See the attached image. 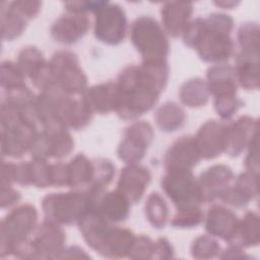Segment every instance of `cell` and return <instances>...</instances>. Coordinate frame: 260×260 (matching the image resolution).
<instances>
[{
    "mask_svg": "<svg viewBox=\"0 0 260 260\" xmlns=\"http://www.w3.org/2000/svg\"><path fill=\"white\" fill-rule=\"evenodd\" d=\"M94 165V174L91 185L87 188L88 190L103 191L107 187L114 175H115V166L106 158H95L93 159ZM86 190V189H85Z\"/></svg>",
    "mask_w": 260,
    "mask_h": 260,
    "instance_id": "cell-34",
    "label": "cell"
},
{
    "mask_svg": "<svg viewBox=\"0 0 260 260\" xmlns=\"http://www.w3.org/2000/svg\"><path fill=\"white\" fill-rule=\"evenodd\" d=\"M174 256V249L170 242L165 238L155 241V251L153 259H169Z\"/></svg>",
    "mask_w": 260,
    "mask_h": 260,
    "instance_id": "cell-42",
    "label": "cell"
},
{
    "mask_svg": "<svg viewBox=\"0 0 260 260\" xmlns=\"http://www.w3.org/2000/svg\"><path fill=\"white\" fill-rule=\"evenodd\" d=\"M220 247L210 236H200L192 244L191 254L196 259H210L218 255Z\"/></svg>",
    "mask_w": 260,
    "mask_h": 260,
    "instance_id": "cell-38",
    "label": "cell"
},
{
    "mask_svg": "<svg viewBox=\"0 0 260 260\" xmlns=\"http://www.w3.org/2000/svg\"><path fill=\"white\" fill-rule=\"evenodd\" d=\"M17 66L24 76L28 77L36 87L43 90L50 83L49 62L35 47L23 48L17 58Z\"/></svg>",
    "mask_w": 260,
    "mask_h": 260,
    "instance_id": "cell-17",
    "label": "cell"
},
{
    "mask_svg": "<svg viewBox=\"0 0 260 260\" xmlns=\"http://www.w3.org/2000/svg\"><path fill=\"white\" fill-rule=\"evenodd\" d=\"M145 215L155 229H162L169 218V208L165 199L157 192L151 193L145 203Z\"/></svg>",
    "mask_w": 260,
    "mask_h": 260,
    "instance_id": "cell-33",
    "label": "cell"
},
{
    "mask_svg": "<svg viewBox=\"0 0 260 260\" xmlns=\"http://www.w3.org/2000/svg\"><path fill=\"white\" fill-rule=\"evenodd\" d=\"M237 82L247 90L259 87V51H241L234 68Z\"/></svg>",
    "mask_w": 260,
    "mask_h": 260,
    "instance_id": "cell-25",
    "label": "cell"
},
{
    "mask_svg": "<svg viewBox=\"0 0 260 260\" xmlns=\"http://www.w3.org/2000/svg\"><path fill=\"white\" fill-rule=\"evenodd\" d=\"M38 212L28 203L12 209L1 222V257L4 258L8 248L17 242L26 240L36 230Z\"/></svg>",
    "mask_w": 260,
    "mask_h": 260,
    "instance_id": "cell-8",
    "label": "cell"
},
{
    "mask_svg": "<svg viewBox=\"0 0 260 260\" xmlns=\"http://www.w3.org/2000/svg\"><path fill=\"white\" fill-rule=\"evenodd\" d=\"M161 188L177 209L200 206L203 202L198 180L192 170H167L161 180Z\"/></svg>",
    "mask_w": 260,
    "mask_h": 260,
    "instance_id": "cell-7",
    "label": "cell"
},
{
    "mask_svg": "<svg viewBox=\"0 0 260 260\" xmlns=\"http://www.w3.org/2000/svg\"><path fill=\"white\" fill-rule=\"evenodd\" d=\"M88 28L89 19L86 13L67 11L53 23L51 35L57 42L71 45L83 38Z\"/></svg>",
    "mask_w": 260,
    "mask_h": 260,
    "instance_id": "cell-16",
    "label": "cell"
},
{
    "mask_svg": "<svg viewBox=\"0 0 260 260\" xmlns=\"http://www.w3.org/2000/svg\"><path fill=\"white\" fill-rule=\"evenodd\" d=\"M83 96L92 113L105 115L117 111L118 87L116 82L108 81L93 85L83 92Z\"/></svg>",
    "mask_w": 260,
    "mask_h": 260,
    "instance_id": "cell-23",
    "label": "cell"
},
{
    "mask_svg": "<svg viewBox=\"0 0 260 260\" xmlns=\"http://www.w3.org/2000/svg\"><path fill=\"white\" fill-rule=\"evenodd\" d=\"M150 179V172L147 168L137 164H128L120 173L117 190L130 203H137L142 198Z\"/></svg>",
    "mask_w": 260,
    "mask_h": 260,
    "instance_id": "cell-14",
    "label": "cell"
},
{
    "mask_svg": "<svg viewBox=\"0 0 260 260\" xmlns=\"http://www.w3.org/2000/svg\"><path fill=\"white\" fill-rule=\"evenodd\" d=\"M89 256L84 253V251L79 247H69L65 248L64 251L61 253L59 258H88Z\"/></svg>",
    "mask_w": 260,
    "mask_h": 260,
    "instance_id": "cell-44",
    "label": "cell"
},
{
    "mask_svg": "<svg viewBox=\"0 0 260 260\" xmlns=\"http://www.w3.org/2000/svg\"><path fill=\"white\" fill-rule=\"evenodd\" d=\"M38 124L26 114L1 104L2 154L18 158L27 151L38 136Z\"/></svg>",
    "mask_w": 260,
    "mask_h": 260,
    "instance_id": "cell-3",
    "label": "cell"
},
{
    "mask_svg": "<svg viewBox=\"0 0 260 260\" xmlns=\"http://www.w3.org/2000/svg\"><path fill=\"white\" fill-rule=\"evenodd\" d=\"M24 75L16 63L5 61L1 64V86L5 90L25 86Z\"/></svg>",
    "mask_w": 260,
    "mask_h": 260,
    "instance_id": "cell-37",
    "label": "cell"
},
{
    "mask_svg": "<svg viewBox=\"0 0 260 260\" xmlns=\"http://www.w3.org/2000/svg\"><path fill=\"white\" fill-rule=\"evenodd\" d=\"M208 94L209 91L206 82L199 77L184 82L179 92L181 102L190 108L204 106L208 101Z\"/></svg>",
    "mask_w": 260,
    "mask_h": 260,
    "instance_id": "cell-32",
    "label": "cell"
},
{
    "mask_svg": "<svg viewBox=\"0 0 260 260\" xmlns=\"http://www.w3.org/2000/svg\"><path fill=\"white\" fill-rule=\"evenodd\" d=\"M104 192V190L86 189L83 191L48 194L42 201L46 219L58 224L78 223L89 209L95 207L99 198Z\"/></svg>",
    "mask_w": 260,
    "mask_h": 260,
    "instance_id": "cell-4",
    "label": "cell"
},
{
    "mask_svg": "<svg viewBox=\"0 0 260 260\" xmlns=\"http://www.w3.org/2000/svg\"><path fill=\"white\" fill-rule=\"evenodd\" d=\"M238 222L239 218L232 210L220 205H213L207 211L205 230L210 236L229 243L235 235Z\"/></svg>",
    "mask_w": 260,
    "mask_h": 260,
    "instance_id": "cell-21",
    "label": "cell"
},
{
    "mask_svg": "<svg viewBox=\"0 0 260 260\" xmlns=\"http://www.w3.org/2000/svg\"><path fill=\"white\" fill-rule=\"evenodd\" d=\"M131 42L140 53L143 61L166 60L169 54V40L158 24L150 16H140L134 20L130 29Z\"/></svg>",
    "mask_w": 260,
    "mask_h": 260,
    "instance_id": "cell-5",
    "label": "cell"
},
{
    "mask_svg": "<svg viewBox=\"0 0 260 260\" xmlns=\"http://www.w3.org/2000/svg\"><path fill=\"white\" fill-rule=\"evenodd\" d=\"M154 251L155 242L144 235H140L135 238L128 257L132 259H153Z\"/></svg>",
    "mask_w": 260,
    "mask_h": 260,
    "instance_id": "cell-40",
    "label": "cell"
},
{
    "mask_svg": "<svg viewBox=\"0 0 260 260\" xmlns=\"http://www.w3.org/2000/svg\"><path fill=\"white\" fill-rule=\"evenodd\" d=\"M259 243V217L253 211H248L238 222L234 237L229 242L230 245L242 247H252Z\"/></svg>",
    "mask_w": 260,
    "mask_h": 260,
    "instance_id": "cell-29",
    "label": "cell"
},
{
    "mask_svg": "<svg viewBox=\"0 0 260 260\" xmlns=\"http://www.w3.org/2000/svg\"><path fill=\"white\" fill-rule=\"evenodd\" d=\"M30 183L38 188H47L53 186L52 181V165L45 159L34 158L29 161Z\"/></svg>",
    "mask_w": 260,
    "mask_h": 260,
    "instance_id": "cell-35",
    "label": "cell"
},
{
    "mask_svg": "<svg viewBox=\"0 0 260 260\" xmlns=\"http://www.w3.org/2000/svg\"><path fill=\"white\" fill-rule=\"evenodd\" d=\"M193 5L190 2H167L160 9L161 21L166 31L177 38L182 35L189 23L192 15Z\"/></svg>",
    "mask_w": 260,
    "mask_h": 260,
    "instance_id": "cell-24",
    "label": "cell"
},
{
    "mask_svg": "<svg viewBox=\"0 0 260 260\" xmlns=\"http://www.w3.org/2000/svg\"><path fill=\"white\" fill-rule=\"evenodd\" d=\"M226 124L216 120L205 122L194 137L201 158L211 159L224 151Z\"/></svg>",
    "mask_w": 260,
    "mask_h": 260,
    "instance_id": "cell-15",
    "label": "cell"
},
{
    "mask_svg": "<svg viewBox=\"0 0 260 260\" xmlns=\"http://www.w3.org/2000/svg\"><path fill=\"white\" fill-rule=\"evenodd\" d=\"M130 204L121 192L115 190L108 193L104 192L95 204V209L109 222H120L128 217Z\"/></svg>",
    "mask_w": 260,
    "mask_h": 260,
    "instance_id": "cell-27",
    "label": "cell"
},
{
    "mask_svg": "<svg viewBox=\"0 0 260 260\" xmlns=\"http://www.w3.org/2000/svg\"><path fill=\"white\" fill-rule=\"evenodd\" d=\"M49 71L50 85H55L66 93L82 94L87 89V78L73 52L59 51L55 53L49 62Z\"/></svg>",
    "mask_w": 260,
    "mask_h": 260,
    "instance_id": "cell-6",
    "label": "cell"
},
{
    "mask_svg": "<svg viewBox=\"0 0 260 260\" xmlns=\"http://www.w3.org/2000/svg\"><path fill=\"white\" fill-rule=\"evenodd\" d=\"M169 66L166 60L143 61L129 65L118 76L117 114L124 120H133L148 112L167 85Z\"/></svg>",
    "mask_w": 260,
    "mask_h": 260,
    "instance_id": "cell-1",
    "label": "cell"
},
{
    "mask_svg": "<svg viewBox=\"0 0 260 260\" xmlns=\"http://www.w3.org/2000/svg\"><path fill=\"white\" fill-rule=\"evenodd\" d=\"M204 214L200 206H192L177 209L176 214L171 220L173 226L180 229H191L197 226L203 220Z\"/></svg>",
    "mask_w": 260,
    "mask_h": 260,
    "instance_id": "cell-36",
    "label": "cell"
},
{
    "mask_svg": "<svg viewBox=\"0 0 260 260\" xmlns=\"http://www.w3.org/2000/svg\"><path fill=\"white\" fill-rule=\"evenodd\" d=\"M65 233L61 226L49 219L44 220L31 239L36 259L59 258L64 251Z\"/></svg>",
    "mask_w": 260,
    "mask_h": 260,
    "instance_id": "cell-12",
    "label": "cell"
},
{
    "mask_svg": "<svg viewBox=\"0 0 260 260\" xmlns=\"http://www.w3.org/2000/svg\"><path fill=\"white\" fill-rule=\"evenodd\" d=\"M154 119L159 129L165 132H174L185 124L186 115L179 105L168 102L156 110Z\"/></svg>",
    "mask_w": 260,
    "mask_h": 260,
    "instance_id": "cell-31",
    "label": "cell"
},
{
    "mask_svg": "<svg viewBox=\"0 0 260 260\" xmlns=\"http://www.w3.org/2000/svg\"><path fill=\"white\" fill-rule=\"evenodd\" d=\"M74 147V140L67 128L60 123L54 122L43 127L31 146L32 158H63L67 156Z\"/></svg>",
    "mask_w": 260,
    "mask_h": 260,
    "instance_id": "cell-9",
    "label": "cell"
},
{
    "mask_svg": "<svg viewBox=\"0 0 260 260\" xmlns=\"http://www.w3.org/2000/svg\"><path fill=\"white\" fill-rule=\"evenodd\" d=\"M258 194V176L249 172L240 174L234 184H230L219 199L232 206L243 207Z\"/></svg>",
    "mask_w": 260,
    "mask_h": 260,
    "instance_id": "cell-20",
    "label": "cell"
},
{
    "mask_svg": "<svg viewBox=\"0 0 260 260\" xmlns=\"http://www.w3.org/2000/svg\"><path fill=\"white\" fill-rule=\"evenodd\" d=\"M126 28L127 17L120 5L105 2L95 11L94 36L99 41L108 45H118L124 40Z\"/></svg>",
    "mask_w": 260,
    "mask_h": 260,
    "instance_id": "cell-10",
    "label": "cell"
},
{
    "mask_svg": "<svg viewBox=\"0 0 260 260\" xmlns=\"http://www.w3.org/2000/svg\"><path fill=\"white\" fill-rule=\"evenodd\" d=\"M67 167V187L87 189L92 182L94 174L93 160L88 159L84 154H77Z\"/></svg>",
    "mask_w": 260,
    "mask_h": 260,
    "instance_id": "cell-28",
    "label": "cell"
},
{
    "mask_svg": "<svg viewBox=\"0 0 260 260\" xmlns=\"http://www.w3.org/2000/svg\"><path fill=\"white\" fill-rule=\"evenodd\" d=\"M257 120L249 116H242L234 123L226 125L224 152L231 156L240 155L257 138Z\"/></svg>",
    "mask_w": 260,
    "mask_h": 260,
    "instance_id": "cell-13",
    "label": "cell"
},
{
    "mask_svg": "<svg viewBox=\"0 0 260 260\" xmlns=\"http://www.w3.org/2000/svg\"><path fill=\"white\" fill-rule=\"evenodd\" d=\"M29 19L16 7L14 2L7 3V8L1 9V32L2 39L14 40L24 30Z\"/></svg>",
    "mask_w": 260,
    "mask_h": 260,
    "instance_id": "cell-30",
    "label": "cell"
},
{
    "mask_svg": "<svg viewBox=\"0 0 260 260\" xmlns=\"http://www.w3.org/2000/svg\"><path fill=\"white\" fill-rule=\"evenodd\" d=\"M20 199V194L14 190L11 186L1 187V207H9L14 203H17Z\"/></svg>",
    "mask_w": 260,
    "mask_h": 260,
    "instance_id": "cell-43",
    "label": "cell"
},
{
    "mask_svg": "<svg viewBox=\"0 0 260 260\" xmlns=\"http://www.w3.org/2000/svg\"><path fill=\"white\" fill-rule=\"evenodd\" d=\"M152 139L153 130L150 124L144 121L131 124L125 130L118 147L119 157L127 164H137L144 156Z\"/></svg>",
    "mask_w": 260,
    "mask_h": 260,
    "instance_id": "cell-11",
    "label": "cell"
},
{
    "mask_svg": "<svg viewBox=\"0 0 260 260\" xmlns=\"http://www.w3.org/2000/svg\"><path fill=\"white\" fill-rule=\"evenodd\" d=\"M207 88L214 98L236 95L237 79L235 70L226 64H217L207 70Z\"/></svg>",
    "mask_w": 260,
    "mask_h": 260,
    "instance_id": "cell-26",
    "label": "cell"
},
{
    "mask_svg": "<svg viewBox=\"0 0 260 260\" xmlns=\"http://www.w3.org/2000/svg\"><path fill=\"white\" fill-rule=\"evenodd\" d=\"M200 159L201 155L194 137L183 136L176 140L167 150L164 162L167 170H192Z\"/></svg>",
    "mask_w": 260,
    "mask_h": 260,
    "instance_id": "cell-18",
    "label": "cell"
},
{
    "mask_svg": "<svg viewBox=\"0 0 260 260\" xmlns=\"http://www.w3.org/2000/svg\"><path fill=\"white\" fill-rule=\"evenodd\" d=\"M234 179L232 170L224 165H214L201 173L198 184L203 202L219 199L221 193Z\"/></svg>",
    "mask_w": 260,
    "mask_h": 260,
    "instance_id": "cell-19",
    "label": "cell"
},
{
    "mask_svg": "<svg viewBox=\"0 0 260 260\" xmlns=\"http://www.w3.org/2000/svg\"><path fill=\"white\" fill-rule=\"evenodd\" d=\"M241 105L240 100L236 95H225L214 98V109L218 116L224 120L232 118Z\"/></svg>",
    "mask_w": 260,
    "mask_h": 260,
    "instance_id": "cell-41",
    "label": "cell"
},
{
    "mask_svg": "<svg viewBox=\"0 0 260 260\" xmlns=\"http://www.w3.org/2000/svg\"><path fill=\"white\" fill-rule=\"evenodd\" d=\"M242 51H259V27L256 23H243L238 31Z\"/></svg>",
    "mask_w": 260,
    "mask_h": 260,
    "instance_id": "cell-39",
    "label": "cell"
},
{
    "mask_svg": "<svg viewBox=\"0 0 260 260\" xmlns=\"http://www.w3.org/2000/svg\"><path fill=\"white\" fill-rule=\"evenodd\" d=\"M234 20L223 13H212L206 18L189 21L183 35L184 43L197 51L205 62H222L234 54L231 31Z\"/></svg>",
    "mask_w": 260,
    "mask_h": 260,
    "instance_id": "cell-2",
    "label": "cell"
},
{
    "mask_svg": "<svg viewBox=\"0 0 260 260\" xmlns=\"http://www.w3.org/2000/svg\"><path fill=\"white\" fill-rule=\"evenodd\" d=\"M135 238L131 231L111 225L96 252L106 258L128 257Z\"/></svg>",
    "mask_w": 260,
    "mask_h": 260,
    "instance_id": "cell-22",
    "label": "cell"
}]
</instances>
